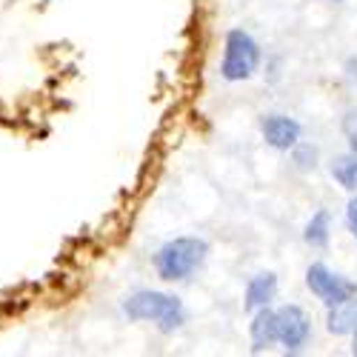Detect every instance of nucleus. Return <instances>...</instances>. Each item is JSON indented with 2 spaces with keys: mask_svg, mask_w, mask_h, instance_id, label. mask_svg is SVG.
Masks as SVG:
<instances>
[{
  "mask_svg": "<svg viewBox=\"0 0 357 357\" xmlns=\"http://www.w3.org/2000/svg\"><path fill=\"white\" fill-rule=\"evenodd\" d=\"M278 297V275L275 272H260L249 280L246 286V297H243V306L249 312H257L263 306H269Z\"/></svg>",
  "mask_w": 357,
  "mask_h": 357,
  "instance_id": "8",
  "label": "nucleus"
},
{
  "mask_svg": "<svg viewBox=\"0 0 357 357\" xmlns=\"http://www.w3.org/2000/svg\"><path fill=\"white\" fill-rule=\"evenodd\" d=\"M351 354H357V332L351 335Z\"/></svg>",
  "mask_w": 357,
  "mask_h": 357,
  "instance_id": "16",
  "label": "nucleus"
},
{
  "mask_svg": "<svg viewBox=\"0 0 357 357\" xmlns=\"http://www.w3.org/2000/svg\"><path fill=\"white\" fill-rule=\"evenodd\" d=\"M249 335H252V351L255 354L278 346V309H269V306L257 309L252 317V326H249Z\"/></svg>",
  "mask_w": 357,
  "mask_h": 357,
  "instance_id": "7",
  "label": "nucleus"
},
{
  "mask_svg": "<svg viewBox=\"0 0 357 357\" xmlns=\"http://www.w3.org/2000/svg\"><path fill=\"white\" fill-rule=\"evenodd\" d=\"M349 143H351V152H357V135L349 132Z\"/></svg>",
  "mask_w": 357,
  "mask_h": 357,
  "instance_id": "15",
  "label": "nucleus"
},
{
  "mask_svg": "<svg viewBox=\"0 0 357 357\" xmlns=\"http://www.w3.org/2000/svg\"><path fill=\"white\" fill-rule=\"evenodd\" d=\"M329 237H332V215L329 209H317L303 229V241L312 249H326L329 246Z\"/></svg>",
  "mask_w": 357,
  "mask_h": 357,
  "instance_id": "10",
  "label": "nucleus"
},
{
  "mask_svg": "<svg viewBox=\"0 0 357 357\" xmlns=\"http://www.w3.org/2000/svg\"><path fill=\"white\" fill-rule=\"evenodd\" d=\"M326 329L337 337L354 335L357 332V294L349 297V301L329 306V314H326Z\"/></svg>",
  "mask_w": 357,
  "mask_h": 357,
  "instance_id": "9",
  "label": "nucleus"
},
{
  "mask_svg": "<svg viewBox=\"0 0 357 357\" xmlns=\"http://www.w3.org/2000/svg\"><path fill=\"white\" fill-rule=\"evenodd\" d=\"M332 177L346 189V192H357V152L340 155L332 160Z\"/></svg>",
  "mask_w": 357,
  "mask_h": 357,
  "instance_id": "11",
  "label": "nucleus"
},
{
  "mask_svg": "<svg viewBox=\"0 0 357 357\" xmlns=\"http://www.w3.org/2000/svg\"><path fill=\"white\" fill-rule=\"evenodd\" d=\"M301 123L294 121V117L289 114H266L263 123H260V135L263 140L269 143L272 149H278V152H291L294 143L301 140Z\"/></svg>",
  "mask_w": 357,
  "mask_h": 357,
  "instance_id": "6",
  "label": "nucleus"
},
{
  "mask_svg": "<svg viewBox=\"0 0 357 357\" xmlns=\"http://www.w3.org/2000/svg\"><path fill=\"white\" fill-rule=\"evenodd\" d=\"M346 223H349V231L354 234V241H357V197H351L349 206H346Z\"/></svg>",
  "mask_w": 357,
  "mask_h": 357,
  "instance_id": "13",
  "label": "nucleus"
},
{
  "mask_svg": "<svg viewBox=\"0 0 357 357\" xmlns=\"http://www.w3.org/2000/svg\"><path fill=\"white\" fill-rule=\"evenodd\" d=\"M209 257V243L203 237H172L155 255V272L166 283H181L189 280Z\"/></svg>",
  "mask_w": 357,
  "mask_h": 357,
  "instance_id": "2",
  "label": "nucleus"
},
{
  "mask_svg": "<svg viewBox=\"0 0 357 357\" xmlns=\"http://www.w3.org/2000/svg\"><path fill=\"white\" fill-rule=\"evenodd\" d=\"M309 337H312V320H309V314L297 303L280 306L278 309V343L286 351L297 354V351H303Z\"/></svg>",
  "mask_w": 357,
  "mask_h": 357,
  "instance_id": "5",
  "label": "nucleus"
},
{
  "mask_svg": "<svg viewBox=\"0 0 357 357\" xmlns=\"http://www.w3.org/2000/svg\"><path fill=\"white\" fill-rule=\"evenodd\" d=\"M306 286L312 289V294L317 297V301L326 303V309L329 306H337L343 301H349V297L357 294V283L332 272L326 263H312L306 269Z\"/></svg>",
  "mask_w": 357,
  "mask_h": 357,
  "instance_id": "4",
  "label": "nucleus"
},
{
  "mask_svg": "<svg viewBox=\"0 0 357 357\" xmlns=\"http://www.w3.org/2000/svg\"><path fill=\"white\" fill-rule=\"evenodd\" d=\"M335 3H343V0H335Z\"/></svg>",
  "mask_w": 357,
  "mask_h": 357,
  "instance_id": "17",
  "label": "nucleus"
},
{
  "mask_svg": "<svg viewBox=\"0 0 357 357\" xmlns=\"http://www.w3.org/2000/svg\"><path fill=\"white\" fill-rule=\"evenodd\" d=\"M260 69V46L257 40L246 32V29H231L223 43V63H220V75L229 83H241L255 77V72Z\"/></svg>",
  "mask_w": 357,
  "mask_h": 357,
  "instance_id": "3",
  "label": "nucleus"
},
{
  "mask_svg": "<svg viewBox=\"0 0 357 357\" xmlns=\"http://www.w3.org/2000/svg\"><path fill=\"white\" fill-rule=\"evenodd\" d=\"M123 314L135 323H155L163 335L177 332L186 323V306L177 294L140 289L123 301Z\"/></svg>",
  "mask_w": 357,
  "mask_h": 357,
  "instance_id": "1",
  "label": "nucleus"
},
{
  "mask_svg": "<svg viewBox=\"0 0 357 357\" xmlns=\"http://www.w3.org/2000/svg\"><path fill=\"white\" fill-rule=\"evenodd\" d=\"M343 72H346V80H349V83H357V57H349L346 66H343Z\"/></svg>",
  "mask_w": 357,
  "mask_h": 357,
  "instance_id": "14",
  "label": "nucleus"
},
{
  "mask_svg": "<svg viewBox=\"0 0 357 357\" xmlns=\"http://www.w3.org/2000/svg\"><path fill=\"white\" fill-rule=\"evenodd\" d=\"M291 160H294V166L301 169V172H312L317 166V160H320V149L314 143L297 140L294 149H291Z\"/></svg>",
  "mask_w": 357,
  "mask_h": 357,
  "instance_id": "12",
  "label": "nucleus"
}]
</instances>
